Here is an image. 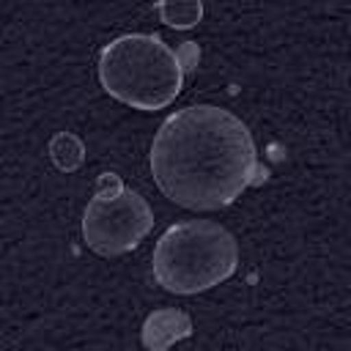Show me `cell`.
<instances>
[{"instance_id": "cell-1", "label": "cell", "mask_w": 351, "mask_h": 351, "mask_svg": "<svg viewBox=\"0 0 351 351\" xmlns=\"http://www.w3.org/2000/svg\"><path fill=\"white\" fill-rule=\"evenodd\" d=\"M151 173L165 197L195 211L230 206L266 176L247 123L214 104H192L165 118L151 143Z\"/></svg>"}, {"instance_id": "cell-2", "label": "cell", "mask_w": 351, "mask_h": 351, "mask_svg": "<svg viewBox=\"0 0 351 351\" xmlns=\"http://www.w3.org/2000/svg\"><path fill=\"white\" fill-rule=\"evenodd\" d=\"M184 74L181 55L156 33H126L99 52L101 88L134 110L151 112L167 107L181 93Z\"/></svg>"}, {"instance_id": "cell-3", "label": "cell", "mask_w": 351, "mask_h": 351, "mask_svg": "<svg viewBox=\"0 0 351 351\" xmlns=\"http://www.w3.org/2000/svg\"><path fill=\"white\" fill-rule=\"evenodd\" d=\"M154 277L170 293H200L228 280L239 266V244L211 219L170 225L154 250Z\"/></svg>"}, {"instance_id": "cell-4", "label": "cell", "mask_w": 351, "mask_h": 351, "mask_svg": "<svg viewBox=\"0 0 351 351\" xmlns=\"http://www.w3.org/2000/svg\"><path fill=\"white\" fill-rule=\"evenodd\" d=\"M151 228L154 211L148 200L134 189H123L115 197L93 195L82 214V239L93 252L104 258L134 250Z\"/></svg>"}, {"instance_id": "cell-5", "label": "cell", "mask_w": 351, "mask_h": 351, "mask_svg": "<svg viewBox=\"0 0 351 351\" xmlns=\"http://www.w3.org/2000/svg\"><path fill=\"white\" fill-rule=\"evenodd\" d=\"M189 335H192V321H189V315L181 313V310H173V307H167V310H154V313L145 318L143 332H140L143 346L151 348V351H162V348L178 343V340H184V337H189Z\"/></svg>"}, {"instance_id": "cell-6", "label": "cell", "mask_w": 351, "mask_h": 351, "mask_svg": "<svg viewBox=\"0 0 351 351\" xmlns=\"http://www.w3.org/2000/svg\"><path fill=\"white\" fill-rule=\"evenodd\" d=\"M49 156H52V162H55L58 170L71 173V170H77V167L82 165V159H85V145H82V140H80L77 134H71V132H58V134L49 140Z\"/></svg>"}, {"instance_id": "cell-7", "label": "cell", "mask_w": 351, "mask_h": 351, "mask_svg": "<svg viewBox=\"0 0 351 351\" xmlns=\"http://www.w3.org/2000/svg\"><path fill=\"white\" fill-rule=\"evenodd\" d=\"M156 11H159L165 25L186 30V27H195L200 22L203 3H197V0H192V3H156Z\"/></svg>"}, {"instance_id": "cell-8", "label": "cell", "mask_w": 351, "mask_h": 351, "mask_svg": "<svg viewBox=\"0 0 351 351\" xmlns=\"http://www.w3.org/2000/svg\"><path fill=\"white\" fill-rule=\"evenodd\" d=\"M126 186H123V181H121V176H115V173H101L99 176V181H96V197H115V195H121Z\"/></svg>"}]
</instances>
